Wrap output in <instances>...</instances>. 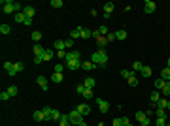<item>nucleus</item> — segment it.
<instances>
[{
  "mask_svg": "<svg viewBox=\"0 0 170 126\" xmlns=\"http://www.w3.org/2000/svg\"><path fill=\"white\" fill-rule=\"evenodd\" d=\"M66 66L70 70H78V68H81V60H66Z\"/></svg>",
  "mask_w": 170,
  "mask_h": 126,
  "instance_id": "nucleus-11",
  "label": "nucleus"
},
{
  "mask_svg": "<svg viewBox=\"0 0 170 126\" xmlns=\"http://www.w3.org/2000/svg\"><path fill=\"white\" fill-rule=\"evenodd\" d=\"M78 111H80L81 113V115H83V117H85V115H89V113H91V107H89V104H80V105H78Z\"/></svg>",
  "mask_w": 170,
  "mask_h": 126,
  "instance_id": "nucleus-8",
  "label": "nucleus"
},
{
  "mask_svg": "<svg viewBox=\"0 0 170 126\" xmlns=\"http://www.w3.org/2000/svg\"><path fill=\"white\" fill-rule=\"evenodd\" d=\"M32 51H34V57H42V55L45 53V49L42 47L40 43H34V49H32Z\"/></svg>",
  "mask_w": 170,
  "mask_h": 126,
  "instance_id": "nucleus-13",
  "label": "nucleus"
},
{
  "mask_svg": "<svg viewBox=\"0 0 170 126\" xmlns=\"http://www.w3.org/2000/svg\"><path fill=\"white\" fill-rule=\"evenodd\" d=\"M55 55H57V53H53V51H45V53H44V62H49Z\"/></svg>",
  "mask_w": 170,
  "mask_h": 126,
  "instance_id": "nucleus-27",
  "label": "nucleus"
},
{
  "mask_svg": "<svg viewBox=\"0 0 170 126\" xmlns=\"http://www.w3.org/2000/svg\"><path fill=\"white\" fill-rule=\"evenodd\" d=\"M83 98H85V100H91V98H94V96H93V89H85V92H83Z\"/></svg>",
  "mask_w": 170,
  "mask_h": 126,
  "instance_id": "nucleus-35",
  "label": "nucleus"
},
{
  "mask_svg": "<svg viewBox=\"0 0 170 126\" xmlns=\"http://www.w3.org/2000/svg\"><path fill=\"white\" fill-rule=\"evenodd\" d=\"M161 98H163V96H161V92H159V90H153V92H151V104H153V105H155Z\"/></svg>",
  "mask_w": 170,
  "mask_h": 126,
  "instance_id": "nucleus-21",
  "label": "nucleus"
},
{
  "mask_svg": "<svg viewBox=\"0 0 170 126\" xmlns=\"http://www.w3.org/2000/svg\"><path fill=\"white\" fill-rule=\"evenodd\" d=\"M59 126H72L70 119H68V113H66V115H63V117H61V121H59Z\"/></svg>",
  "mask_w": 170,
  "mask_h": 126,
  "instance_id": "nucleus-18",
  "label": "nucleus"
},
{
  "mask_svg": "<svg viewBox=\"0 0 170 126\" xmlns=\"http://www.w3.org/2000/svg\"><path fill=\"white\" fill-rule=\"evenodd\" d=\"M51 81L61 83V81H63V73H53V75H51Z\"/></svg>",
  "mask_w": 170,
  "mask_h": 126,
  "instance_id": "nucleus-36",
  "label": "nucleus"
},
{
  "mask_svg": "<svg viewBox=\"0 0 170 126\" xmlns=\"http://www.w3.org/2000/svg\"><path fill=\"white\" fill-rule=\"evenodd\" d=\"M142 68H144V64H142V62H138V60H136V62H132V72H134V73L142 72Z\"/></svg>",
  "mask_w": 170,
  "mask_h": 126,
  "instance_id": "nucleus-25",
  "label": "nucleus"
},
{
  "mask_svg": "<svg viewBox=\"0 0 170 126\" xmlns=\"http://www.w3.org/2000/svg\"><path fill=\"white\" fill-rule=\"evenodd\" d=\"M81 68H83V70H87V72H89V70H93V68H94V64L91 62V60H85V62H81Z\"/></svg>",
  "mask_w": 170,
  "mask_h": 126,
  "instance_id": "nucleus-28",
  "label": "nucleus"
},
{
  "mask_svg": "<svg viewBox=\"0 0 170 126\" xmlns=\"http://www.w3.org/2000/svg\"><path fill=\"white\" fill-rule=\"evenodd\" d=\"M168 94H170V81H165V85L161 89V96H168Z\"/></svg>",
  "mask_w": 170,
  "mask_h": 126,
  "instance_id": "nucleus-22",
  "label": "nucleus"
},
{
  "mask_svg": "<svg viewBox=\"0 0 170 126\" xmlns=\"http://www.w3.org/2000/svg\"><path fill=\"white\" fill-rule=\"evenodd\" d=\"M2 8H4V13H11L13 11V2L11 0H2Z\"/></svg>",
  "mask_w": 170,
  "mask_h": 126,
  "instance_id": "nucleus-6",
  "label": "nucleus"
},
{
  "mask_svg": "<svg viewBox=\"0 0 170 126\" xmlns=\"http://www.w3.org/2000/svg\"><path fill=\"white\" fill-rule=\"evenodd\" d=\"M155 126H166V119H155Z\"/></svg>",
  "mask_w": 170,
  "mask_h": 126,
  "instance_id": "nucleus-42",
  "label": "nucleus"
},
{
  "mask_svg": "<svg viewBox=\"0 0 170 126\" xmlns=\"http://www.w3.org/2000/svg\"><path fill=\"white\" fill-rule=\"evenodd\" d=\"M8 75H9V77H15V75H17V72H15L13 68H11V70H9V72H8Z\"/></svg>",
  "mask_w": 170,
  "mask_h": 126,
  "instance_id": "nucleus-55",
  "label": "nucleus"
},
{
  "mask_svg": "<svg viewBox=\"0 0 170 126\" xmlns=\"http://www.w3.org/2000/svg\"><path fill=\"white\" fill-rule=\"evenodd\" d=\"M166 126H170V122H166Z\"/></svg>",
  "mask_w": 170,
  "mask_h": 126,
  "instance_id": "nucleus-61",
  "label": "nucleus"
},
{
  "mask_svg": "<svg viewBox=\"0 0 170 126\" xmlns=\"http://www.w3.org/2000/svg\"><path fill=\"white\" fill-rule=\"evenodd\" d=\"M30 36H32V40H34V41H40V40H42V32H40V30H34Z\"/></svg>",
  "mask_w": 170,
  "mask_h": 126,
  "instance_id": "nucleus-34",
  "label": "nucleus"
},
{
  "mask_svg": "<svg viewBox=\"0 0 170 126\" xmlns=\"http://www.w3.org/2000/svg\"><path fill=\"white\" fill-rule=\"evenodd\" d=\"M23 13L27 15V19H34V13H36V9L32 8V6H25V8H23Z\"/></svg>",
  "mask_w": 170,
  "mask_h": 126,
  "instance_id": "nucleus-7",
  "label": "nucleus"
},
{
  "mask_svg": "<svg viewBox=\"0 0 170 126\" xmlns=\"http://www.w3.org/2000/svg\"><path fill=\"white\" fill-rule=\"evenodd\" d=\"M140 73H142V77H151V68H149V66H144Z\"/></svg>",
  "mask_w": 170,
  "mask_h": 126,
  "instance_id": "nucleus-29",
  "label": "nucleus"
},
{
  "mask_svg": "<svg viewBox=\"0 0 170 126\" xmlns=\"http://www.w3.org/2000/svg\"><path fill=\"white\" fill-rule=\"evenodd\" d=\"M8 92H9V96H17L19 94V89L15 85H11V87H8Z\"/></svg>",
  "mask_w": 170,
  "mask_h": 126,
  "instance_id": "nucleus-31",
  "label": "nucleus"
},
{
  "mask_svg": "<svg viewBox=\"0 0 170 126\" xmlns=\"http://www.w3.org/2000/svg\"><path fill=\"white\" fill-rule=\"evenodd\" d=\"M155 8H157V4L153 0H146V2H144V11H146V13H153Z\"/></svg>",
  "mask_w": 170,
  "mask_h": 126,
  "instance_id": "nucleus-4",
  "label": "nucleus"
},
{
  "mask_svg": "<svg viewBox=\"0 0 170 126\" xmlns=\"http://www.w3.org/2000/svg\"><path fill=\"white\" fill-rule=\"evenodd\" d=\"M113 11V2H108V4H104V19L110 17V13Z\"/></svg>",
  "mask_w": 170,
  "mask_h": 126,
  "instance_id": "nucleus-10",
  "label": "nucleus"
},
{
  "mask_svg": "<svg viewBox=\"0 0 170 126\" xmlns=\"http://www.w3.org/2000/svg\"><path fill=\"white\" fill-rule=\"evenodd\" d=\"M155 115H157L159 119H166V109H157Z\"/></svg>",
  "mask_w": 170,
  "mask_h": 126,
  "instance_id": "nucleus-38",
  "label": "nucleus"
},
{
  "mask_svg": "<svg viewBox=\"0 0 170 126\" xmlns=\"http://www.w3.org/2000/svg\"><path fill=\"white\" fill-rule=\"evenodd\" d=\"M64 60H80V51H70V53H66V59Z\"/></svg>",
  "mask_w": 170,
  "mask_h": 126,
  "instance_id": "nucleus-12",
  "label": "nucleus"
},
{
  "mask_svg": "<svg viewBox=\"0 0 170 126\" xmlns=\"http://www.w3.org/2000/svg\"><path fill=\"white\" fill-rule=\"evenodd\" d=\"M91 62L98 68H106L108 66V53L106 49H96L93 55H91Z\"/></svg>",
  "mask_w": 170,
  "mask_h": 126,
  "instance_id": "nucleus-1",
  "label": "nucleus"
},
{
  "mask_svg": "<svg viewBox=\"0 0 170 126\" xmlns=\"http://www.w3.org/2000/svg\"><path fill=\"white\" fill-rule=\"evenodd\" d=\"M34 121H36V122H42V121H45V115L42 113V109H40V111H34Z\"/></svg>",
  "mask_w": 170,
  "mask_h": 126,
  "instance_id": "nucleus-24",
  "label": "nucleus"
},
{
  "mask_svg": "<svg viewBox=\"0 0 170 126\" xmlns=\"http://www.w3.org/2000/svg\"><path fill=\"white\" fill-rule=\"evenodd\" d=\"M13 21H17V23H27V15L23 13V11H19V13H15V17H13Z\"/></svg>",
  "mask_w": 170,
  "mask_h": 126,
  "instance_id": "nucleus-17",
  "label": "nucleus"
},
{
  "mask_svg": "<svg viewBox=\"0 0 170 126\" xmlns=\"http://www.w3.org/2000/svg\"><path fill=\"white\" fill-rule=\"evenodd\" d=\"M121 126H132V124H130V121L127 117H123V119H121Z\"/></svg>",
  "mask_w": 170,
  "mask_h": 126,
  "instance_id": "nucleus-49",
  "label": "nucleus"
},
{
  "mask_svg": "<svg viewBox=\"0 0 170 126\" xmlns=\"http://www.w3.org/2000/svg\"><path fill=\"white\" fill-rule=\"evenodd\" d=\"M42 113H44V115H45V121L49 122V121H51V113H53V109H51L49 105H45V107L42 109Z\"/></svg>",
  "mask_w": 170,
  "mask_h": 126,
  "instance_id": "nucleus-20",
  "label": "nucleus"
},
{
  "mask_svg": "<svg viewBox=\"0 0 170 126\" xmlns=\"http://www.w3.org/2000/svg\"><path fill=\"white\" fill-rule=\"evenodd\" d=\"M49 6H53V8H63V0H51Z\"/></svg>",
  "mask_w": 170,
  "mask_h": 126,
  "instance_id": "nucleus-39",
  "label": "nucleus"
},
{
  "mask_svg": "<svg viewBox=\"0 0 170 126\" xmlns=\"http://www.w3.org/2000/svg\"><path fill=\"white\" fill-rule=\"evenodd\" d=\"M96 126H106V124H104V122H98V124H96Z\"/></svg>",
  "mask_w": 170,
  "mask_h": 126,
  "instance_id": "nucleus-58",
  "label": "nucleus"
},
{
  "mask_svg": "<svg viewBox=\"0 0 170 126\" xmlns=\"http://www.w3.org/2000/svg\"><path fill=\"white\" fill-rule=\"evenodd\" d=\"M76 90H78V94L83 96V92H85V85H83V83H80V85L76 87Z\"/></svg>",
  "mask_w": 170,
  "mask_h": 126,
  "instance_id": "nucleus-46",
  "label": "nucleus"
},
{
  "mask_svg": "<svg viewBox=\"0 0 170 126\" xmlns=\"http://www.w3.org/2000/svg\"><path fill=\"white\" fill-rule=\"evenodd\" d=\"M163 85H165V79H157V81H155V90L163 89Z\"/></svg>",
  "mask_w": 170,
  "mask_h": 126,
  "instance_id": "nucleus-45",
  "label": "nucleus"
},
{
  "mask_svg": "<svg viewBox=\"0 0 170 126\" xmlns=\"http://www.w3.org/2000/svg\"><path fill=\"white\" fill-rule=\"evenodd\" d=\"M115 38H117V40H127V30H117L115 32Z\"/></svg>",
  "mask_w": 170,
  "mask_h": 126,
  "instance_id": "nucleus-30",
  "label": "nucleus"
},
{
  "mask_svg": "<svg viewBox=\"0 0 170 126\" xmlns=\"http://www.w3.org/2000/svg\"><path fill=\"white\" fill-rule=\"evenodd\" d=\"M9 30H11L9 25H2V27H0V32H2V34H9Z\"/></svg>",
  "mask_w": 170,
  "mask_h": 126,
  "instance_id": "nucleus-43",
  "label": "nucleus"
},
{
  "mask_svg": "<svg viewBox=\"0 0 170 126\" xmlns=\"http://www.w3.org/2000/svg\"><path fill=\"white\" fill-rule=\"evenodd\" d=\"M9 98H11V96H9V92H8V90H4V92L0 94V100H2V102H6V100H9Z\"/></svg>",
  "mask_w": 170,
  "mask_h": 126,
  "instance_id": "nucleus-44",
  "label": "nucleus"
},
{
  "mask_svg": "<svg viewBox=\"0 0 170 126\" xmlns=\"http://www.w3.org/2000/svg\"><path fill=\"white\" fill-rule=\"evenodd\" d=\"M63 70H64V64H57L55 66V73H63Z\"/></svg>",
  "mask_w": 170,
  "mask_h": 126,
  "instance_id": "nucleus-48",
  "label": "nucleus"
},
{
  "mask_svg": "<svg viewBox=\"0 0 170 126\" xmlns=\"http://www.w3.org/2000/svg\"><path fill=\"white\" fill-rule=\"evenodd\" d=\"M136 73L132 72V70H121V77H123V79H127V81H129L130 77H134Z\"/></svg>",
  "mask_w": 170,
  "mask_h": 126,
  "instance_id": "nucleus-15",
  "label": "nucleus"
},
{
  "mask_svg": "<svg viewBox=\"0 0 170 126\" xmlns=\"http://www.w3.org/2000/svg\"><path fill=\"white\" fill-rule=\"evenodd\" d=\"M166 109H170V100H168V102H166Z\"/></svg>",
  "mask_w": 170,
  "mask_h": 126,
  "instance_id": "nucleus-57",
  "label": "nucleus"
},
{
  "mask_svg": "<svg viewBox=\"0 0 170 126\" xmlns=\"http://www.w3.org/2000/svg\"><path fill=\"white\" fill-rule=\"evenodd\" d=\"M64 45H66V49H68V47H72V45H74V40H72V38L64 40Z\"/></svg>",
  "mask_w": 170,
  "mask_h": 126,
  "instance_id": "nucleus-51",
  "label": "nucleus"
},
{
  "mask_svg": "<svg viewBox=\"0 0 170 126\" xmlns=\"http://www.w3.org/2000/svg\"><path fill=\"white\" fill-rule=\"evenodd\" d=\"M83 85H85V89H94V79L93 77H85Z\"/></svg>",
  "mask_w": 170,
  "mask_h": 126,
  "instance_id": "nucleus-19",
  "label": "nucleus"
},
{
  "mask_svg": "<svg viewBox=\"0 0 170 126\" xmlns=\"http://www.w3.org/2000/svg\"><path fill=\"white\" fill-rule=\"evenodd\" d=\"M11 68H13V62H4V70L6 72H9Z\"/></svg>",
  "mask_w": 170,
  "mask_h": 126,
  "instance_id": "nucleus-50",
  "label": "nucleus"
},
{
  "mask_svg": "<svg viewBox=\"0 0 170 126\" xmlns=\"http://www.w3.org/2000/svg\"><path fill=\"white\" fill-rule=\"evenodd\" d=\"M112 124H113V126H121V119H113Z\"/></svg>",
  "mask_w": 170,
  "mask_h": 126,
  "instance_id": "nucleus-54",
  "label": "nucleus"
},
{
  "mask_svg": "<svg viewBox=\"0 0 170 126\" xmlns=\"http://www.w3.org/2000/svg\"><path fill=\"white\" fill-rule=\"evenodd\" d=\"M78 30H80V36L83 38V40H85V38H93V30H89V28H83V27H80Z\"/></svg>",
  "mask_w": 170,
  "mask_h": 126,
  "instance_id": "nucleus-9",
  "label": "nucleus"
},
{
  "mask_svg": "<svg viewBox=\"0 0 170 126\" xmlns=\"http://www.w3.org/2000/svg\"><path fill=\"white\" fill-rule=\"evenodd\" d=\"M161 79H165V81H170V68H165L161 72Z\"/></svg>",
  "mask_w": 170,
  "mask_h": 126,
  "instance_id": "nucleus-26",
  "label": "nucleus"
},
{
  "mask_svg": "<svg viewBox=\"0 0 170 126\" xmlns=\"http://www.w3.org/2000/svg\"><path fill=\"white\" fill-rule=\"evenodd\" d=\"M96 104H98V109H100V113H108V111H110V104H108L106 100H102V98H96Z\"/></svg>",
  "mask_w": 170,
  "mask_h": 126,
  "instance_id": "nucleus-5",
  "label": "nucleus"
},
{
  "mask_svg": "<svg viewBox=\"0 0 170 126\" xmlns=\"http://www.w3.org/2000/svg\"><path fill=\"white\" fill-rule=\"evenodd\" d=\"M166 64H168V68H170V57H168V60H166Z\"/></svg>",
  "mask_w": 170,
  "mask_h": 126,
  "instance_id": "nucleus-59",
  "label": "nucleus"
},
{
  "mask_svg": "<svg viewBox=\"0 0 170 126\" xmlns=\"http://www.w3.org/2000/svg\"><path fill=\"white\" fill-rule=\"evenodd\" d=\"M129 85H130V87H136V85H138V77H136V75L130 77V79H129Z\"/></svg>",
  "mask_w": 170,
  "mask_h": 126,
  "instance_id": "nucleus-47",
  "label": "nucleus"
},
{
  "mask_svg": "<svg viewBox=\"0 0 170 126\" xmlns=\"http://www.w3.org/2000/svg\"><path fill=\"white\" fill-rule=\"evenodd\" d=\"M96 43H98V49H106V45H108L106 36H98L96 38Z\"/></svg>",
  "mask_w": 170,
  "mask_h": 126,
  "instance_id": "nucleus-14",
  "label": "nucleus"
},
{
  "mask_svg": "<svg viewBox=\"0 0 170 126\" xmlns=\"http://www.w3.org/2000/svg\"><path fill=\"white\" fill-rule=\"evenodd\" d=\"M80 126H87V124H85V122H81V124H80Z\"/></svg>",
  "mask_w": 170,
  "mask_h": 126,
  "instance_id": "nucleus-60",
  "label": "nucleus"
},
{
  "mask_svg": "<svg viewBox=\"0 0 170 126\" xmlns=\"http://www.w3.org/2000/svg\"><path fill=\"white\" fill-rule=\"evenodd\" d=\"M144 113H146V117H151V115H153L155 111H153V109H148V111H144Z\"/></svg>",
  "mask_w": 170,
  "mask_h": 126,
  "instance_id": "nucleus-56",
  "label": "nucleus"
},
{
  "mask_svg": "<svg viewBox=\"0 0 170 126\" xmlns=\"http://www.w3.org/2000/svg\"><path fill=\"white\" fill-rule=\"evenodd\" d=\"M98 32H100V36H108V34H110V30H108L106 25H100V27H98Z\"/></svg>",
  "mask_w": 170,
  "mask_h": 126,
  "instance_id": "nucleus-32",
  "label": "nucleus"
},
{
  "mask_svg": "<svg viewBox=\"0 0 170 126\" xmlns=\"http://www.w3.org/2000/svg\"><path fill=\"white\" fill-rule=\"evenodd\" d=\"M13 70H15L17 73H21L23 70H25V64H23V62H15V64H13Z\"/></svg>",
  "mask_w": 170,
  "mask_h": 126,
  "instance_id": "nucleus-33",
  "label": "nucleus"
},
{
  "mask_svg": "<svg viewBox=\"0 0 170 126\" xmlns=\"http://www.w3.org/2000/svg\"><path fill=\"white\" fill-rule=\"evenodd\" d=\"M106 40H108V43H112V41H115V40H117V38H115V32H110V34L106 36Z\"/></svg>",
  "mask_w": 170,
  "mask_h": 126,
  "instance_id": "nucleus-41",
  "label": "nucleus"
},
{
  "mask_svg": "<svg viewBox=\"0 0 170 126\" xmlns=\"http://www.w3.org/2000/svg\"><path fill=\"white\" fill-rule=\"evenodd\" d=\"M61 117H63V115H61L57 109H53V113H51V121H61Z\"/></svg>",
  "mask_w": 170,
  "mask_h": 126,
  "instance_id": "nucleus-37",
  "label": "nucleus"
},
{
  "mask_svg": "<svg viewBox=\"0 0 170 126\" xmlns=\"http://www.w3.org/2000/svg\"><path fill=\"white\" fill-rule=\"evenodd\" d=\"M34 62L36 64H42V62H44V55H42V57H34Z\"/></svg>",
  "mask_w": 170,
  "mask_h": 126,
  "instance_id": "nucleus-53",
  "label": "nucleus"
},
{
  "mask_svg": "<svg viewBox=\"0 0 170 126\" xmlns=\"http://www.w3.org/2000/svg\"><path fill=\"white\" fill-rule=\"evenodd\" d=\"M68 119H70L72 126H80L81 122H85V121H83V115H81L78 109H76V111H70V113H68Z\"/></svg>",
  "mask_w": 170,
  "mask_h": 126,
  "instance_id": "nucleus-2",
  "label": "nucleus"
},
{
  "mask_svg": "<svg viewBox=\"0 0 170 126\" xmlns=\"http://www.w3.org/2000/svg\"><path fill=\"white\" fill-rule=\"evenodd\" d=\"M68 36H70L72 40H78V38H81V36H80V30H78V28H76V30H72L70 34H68Z\"/></svg>",
  "mask_w": 170,
  "mask_h": 126,
  "instance_id": "nucleus-40",
  "label": "nucleus"
},
{
  "mask_svg": "<svg viewBox=\"0 0 170 126\" xmlns=\"http://www.w3.org/2000/svg\"><path fill=\"white\" fill-rule=\"evenodd\" d=\"M136 121L140 122V126H149V117H146L144 111H136Z\"/></svg>",
  "mask_w": 170,
  "mask_h": 126,
  "instance_id": "nucleus-3",
  "label": "nucleus"
},
{
  "mask_svg": "<svg viewBox=\"0 0 170 126\" xmlns=\"http://www.w3.org/2000/svg\"><path fill=\"white\" fill-rule=\"evenodd\" d=\"M36 81H38V85H40V89H42V90H47V79H45L44 75H40L38 79H36Z\"/></svg>",
  "mask_w": 170,
  "mask_h": 126,
  "instance_id": "nucleus-16",
  "label": "nucleus"
},
{
  "mask_svg": "<svg viewBox=\"0 0 170 126\" xmlns=\"http://www.w3.org/2000/svg\"><path fill=\"white\" fill-rule=\"evenodd\" d=\"M57 57L59 59H66V51H57Z\"/></svg>",
  "mask_w": 170,
  "mask_h": 126,
  "instance_id": "nucleus-52",
  "label": "nucleus"
},
{
  "mask_svg": "<svg viewBox=\"0 0 170 126\" xmlns=\"http://www.w3.org/2000/svg\"><path fill=\"white\" fill-rule=\"evenodd\" d=\"M55 49H57V51H64V49H66V45H64V40H55Z\"/></svg>",
  "mask_w": 170,
  "mask_h": 126,
  "instance_id": "nucleus-23",
  "label": "nucleus"
}]
</instances>
